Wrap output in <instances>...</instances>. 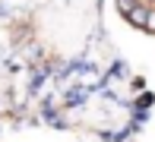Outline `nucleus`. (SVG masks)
Masks as SVG:
<instances>
[{"label": "nucleus", "instance_id": "nucleus-3", "mask_svg": "<svg viewBox=\"0 0 155 142\" xmlns=\"http://www.w3.org/2000/svg\"><path fill=\"white\" fill-rule=\"evenodd\" d=\"M117 3H120V10H127V13H130L133 6H136V0H117Z\"/></svg>", "mask_w": 155, "mask_h": 142}, {"label": "nucleus", "instance_id": "nucleus-2", "mask_svg": "<svg viewBox=\"0 0 155 142\" xmlns=\"http://www.w3.org/2000/svg\"><path fill=\"white\" fill-rule=\"evenodd\" d=\"M146 28H149V32H155V10L146 13Z\"/></svg>", "mask_w": 155, "mask_h": 142}, {"label": "nucleus", "instance_id": "nucleus-1", "mask_svg": "<svg viewBox=\"0 0 155 142\" xmlns=\"http://www.w3.org/2000/svg\"><path fill=\"white\" fill-rule=\"evenodd\" d=\"M146 13H149V10H143V6H133V10H130V19H133V22H139V25H146Z\"/></svg>", "mask_w": 155, "mask_h": 142}]
</instances>
